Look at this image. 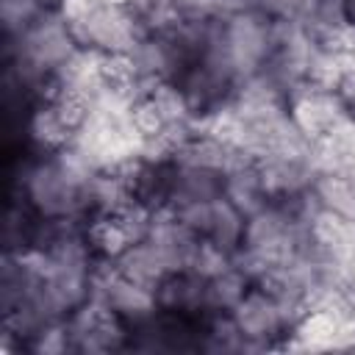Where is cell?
Wrapping results in <instances>:
<instances>
[{
	"instance_id": "obj_6",
	"label": "cell",
	"mask_w": 355,
	"mask_h": 355,
	"mask_svg": "<svg viewBox=\"0 0 355 355\" xmlns=\"http://www.w3.org/2000/svg\"><path fill=\"white\" fill-rule=\"evenodd\" d=\"M222 194L244 216H250V214H255V211H261L263 205L272 202L269 194H266V189H263V183H261V175H258V164L255 161L247 164V166H241V169H236V172H230V175H225L222 178Z\"/></svg>"
},
{
	"instance_id": "obj_5",
	"label": "cell",
	"mask_w": 355,
	"mask_h": 355,
	"mask_svg": "<svg viewBox=\"0 0 355 355\" xmlns=\"http://www.w3.org/2000/svg\"><path fill=\"white\" fill-rule=\"evenodd\" d=\"M28 136H31L33 147L42 155H53L61 147L72 144L75 130L61 116V111H58V105L53 100H36V105H33V111L28 116Z\"/></svg>"
},
{
	"instance_id": "obj_4",
	"label": "cell",
	"mask_w": 355,
	"mask_h": 355,
	"mask_svg": "<svg viewBox=\"0 0 355 355\" xmlns=\"http://www.w3.org/2000/svg\"><path fill=\"white\" fill-rule=\"evenodd\" d=\"M114 263H116V269H119L122 277H128L133 283H141V286H147L153 291L172 272L164 250L153 239H144V241L130 244L122 255L114 258Z\"/></svg>"
},
{
	"instance_id": "obj_10",
	"label": "cell",
	"mask_w": 355,
	"mask_h": 355,
	"mask_svg": "<svg viewBox=\"0 0 355 355\" xmlns=\"http://www.w3.org/2000/svg\"><path fill=\"white\" fill-rule=\"evenodd\" d=\"M42 14L44 11L36 0H0V19L6 28V36L25 33Z\"/></svg>"
},
{
	"instance_id": "obj_11",
	"label": "cell",
	"mask_w": 355,
	"mask_h": 355,
	"mask_svg": "<svg viewBox=\"0 0 355 355\" xmlns=\"http://www.w3.org/2000/svg\"><path fill=\"white\" fill-rule=\"evenodd\" d=\"M336 92H338V97H341V103L347 105V111H349V116L355 119V67L338 80V86H336Z\"/></svg>"
},
{
	"instance_id": "obj_8",
	"label": "cell",
	"mask_w": 355,
	"mask_h": 355,
	"mask_svg": "<svg viewBox=\"0 0 355 355\" xmlns=\"http://www.w3.org/2000/svg\"><path fill=\"white\" fill-rule=\"evenodd\" d=\"M244 225H247V216L222 194V197L214 200L211 225H208V230H205L202 239L219 244L227 252H236L244 244Z\"/></svg>"
},
{
	"instance_id": "obj_9",
	"label": "cell",
	"mask_w": 355,
	"mask_h": 355,
	"mask_svg": "<svg viewBox=\"0 0 355 355\" xmlns=\"http://www.w3.org/2000/svg\"><path fill=\"white\" fill-rule=\"evenodd\" d=\"M250 288L252 280L236 266H227L225 272L208 280V313H230Z\"/></svg>"
},
{
	"instance_id": "obj_2",
	"label": "cell",
	"mask_w": 355,
	"mask_h": 355,
	"mask_svg": "<svg viewBox=\"0 0 355 355\" xmlns=\"http://www.w3.org/2000/svg\"><path fill=\"white\" fill-rule=\"evenodd\" d=\"M288 114L291 119L300 125V130L316 141L327 139L330 133H336L344 122H349V111L341 103L336 89H319L311 83H302L291 100H288Z\"/></svg>"
},
{
	"instance_id": "obj_12",
	"label": "cell",
	"mask_w": 355,
	"mask_h": 355,
	"mask_svg": "<svg viewBox=\"0 0 355 355\" xmlns=\"http://www.w3.org/2000/svg\"><path fill=\"white\" fill-rule=\"evenodd\" d=\"M347 17H349V22L355 25V0H347Z\"/></svg>"
},
{
	"instance_id": "obj_3",
	"label": "cell",
	"mask_w": 355,
	"mask_h": 355,
	"mask_svg": "<svg viewBox=\"0 0 355 355\" xmlns=\"http://www.w3.org/2000/svg\"><path fill=\"white\" fill-rule=\"evenodd\" d=\"M230 316L239 324V330L244 333V338H250L258 349H269V347H275L272 338L291 333L277 297L261 286H252L241 297V302L230 311Z\"/></svg>"
},
{
	"instance_id": "obj_7",
	"label": "cell",
	"mask_w": 355,
	"mask_h": 355,
	"mask_svg": "<svg viewBox=\"0 0 355 355\" xmlns=\"http://www.w3.org/2000/svg\"><path fill=\"white\" fill-rule=\"evenodd\" d=\"M319 205L344 219H355V175L352 172H322L313 183Z\"/></svg>"
},
{
	"instance_id": "obj_1",
	"label": "cell",
	"mask_w": 355,
	"mask_h": 355,
	"mask_svg": "<svg viewBox=\"0 0 355 355\" xmlns=\"http://www.w3.org/2000/svg\"><path fill=\"white\" fill-rule=\"evenodd\" d=\"M6 39H8V58L28 55L33 64H39L47 72H55L78 50V42L72 39V33L58 11H44L25 33L6 36Z\"/></svg>"
}]
</instances>
